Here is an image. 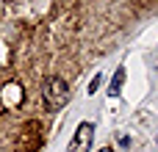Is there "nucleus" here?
<instances>
[{
  "mask_svg": "<svg viewBox=\"0 0 158 152\" xmlns=\"http://www.w3.org/2000/svg\"><path fill=\"white\" fill-rule=\"evenodd\" d=\"M122 86H125V69H117V75L111 78V89H108V94L117 97V94L122 91Z\"/></svg>",
  "mask_w": 158,
  "mask_h": 152,
  "instance_id": "obj_3",
  "label": "nucleus"
},
{
  "mask_svg": "<svg viewBox=\"0 0 158 152\" xmlns=\"http://www.w3.org/2000/svg\"><path fill=\"white\" fill-rule=\"evenodd\" d=\"M97 89H100V75H94V78H92V83H89V91H92V94H94Z\"/></svg>",
  "mask_w": 158,
  "mask_h": 152,
  "instance_id": "obj_4",
  "label": "nucleus"
},
{
  "mask_svg": "<svg viewBox=\"0 0 158 152\" xmlns=\"http://www.w3.org/2000/svg\"><path fill=\"white\" fill-rule=\"evenodd\" d=\"M100 152H114V150H111V147H103V150H100Z\"/></svg>",
  "mask_w": 158,
  "mask_h": 152,
  "instance_id": "obj_5",
  "label": "nucleus"
},
{
  "mask_svg": "<svg viewBox=\"0 0 158 152\" xmlns=\"http://www.w3.org/2000/svg\"><path fill=\"white\" fill-rule=\"evenodd\" d=\"M42 97H44V105L50 114L61 111L67 102H69V86L64 78H47L44 86H42Z\"/></svg>",
  "mask_w": 158,
  "mask_h": 152,
  "instance_id": "obj_1",
  "label": "nucleus"
},
{
  "mask_svg": "<svg viewBox=\"0 0 158 152\" xmlns=\"http://www.w3.org/2000/svg\"><path fill=\"white\" fill-rule=\"evenodd\" d=\"M92 141H94V125L92 122H81L75 136H72V144H69V152H89L92 150Z\"/></svg>",
  "mask_w": 158,
  "mask_h": 152,
  "instance_id": "obj_2",
  "label": "nucleus"
}]
</instances>
